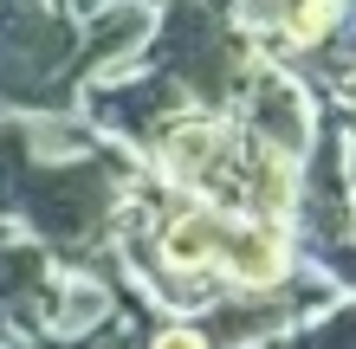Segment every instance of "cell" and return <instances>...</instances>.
<instances>
[{"label": "cell", "mask_w": 356, "mask_h": 349, "mask_svg": "<svg viewBox=\"0 0 356 349\" xmlns=\"http://www.w3.org/2000/svg\"><path fill=\"white\" fill-rule=\"evenodd\" d=\"M136 65L162 71L201 117H234L246 85L266 65V52L240 26L234 0H162V13L149 19V46H143Z\"/></svg>", "instance_id": "6da1fadb"}, {"label": "cell", "mask_w": 356, "mask_h": 349, "mask_svg": "<svg viewBox=\"0 0 356 349\" xmlns=\"http://www.w3.org/2000/svg\"><path fill=\"white\" fill-rule=\"evenodd\" d=\"M291 239L311 265L318 253H337L356 239V201H350V142L337 123H318V142L298 162V201H291Z\"/></svg>", "instance_id": "7a4b0ae2"}, {"label": "cell", "mask_w": 356, "mask_h": 349, "mask_svg": "<svg viewBox=\"0 0 356 349\" xmlns=\"http://www.w3.org/2000/svg\"><path fill=\"white\" fill-rule=\"evenodd\" d=\"M234 123L253 142H266V149H279L285 162H305L311 155V142H318V123H324V104L311 97V85L305 78H291L285 65H259V78L246 85V97H240V110H234Z\"/></svg>", "instance_id": "3957f363"}, {"label": "cell", "mask_w": 356, "mask_h": 349, "mask_svg": "<svg viewBox=\"0 0 356 349\" xmlns=\"http://www.w3.org/2000/svg\"><path fill=\"white\" fill-rule=\"evenodd\" d=\"M305 272L298 259V239L279 220H227L220 233V253H214V284L220 291H240V298H259V291H279Z\"/></svg>", "instance_id": "277c9868"}, {"label": "cell", "mask_w": 356, "mask_h": 349, "mask_svg": "<svg viewBox=\"0 0 356 349\" xmlns=\"http://www.w3.org/2000/svg\"><path fill=\"white\" fill-rule=\"evenodd\" d=\"M279 349H356V298H337L324 304L311 323H298Z\"/></svg>", "instance_id": "5b68a950"}, {"label": "cell", "mask_w": 356, "mask_h": 349, "mask_svg": "<svg viewBox=\"0 0 356 349\" xmlns=\"http://www.w3.org/2000/svg\"><path fill=\"white\" fill-rule=\"evenodd\" d=\"M136 349H207V337H201L188 317H169V323H156V330L143 337Z\"/></svg>", "instance_id": "8992f818"}, {"label": "cell", "mask_w": 356, "mask_h": 349, "mask_svg": "<svg viewBox=\"0 0 356 349\" xmlns=\"http://www.w3.org/2000/svg\"><path fill=\"white\" fill-rule=\"evenodd\" d=\"M97 7H117V0H65V13H72V19H91ZM143 7H149V0H143Z\"/></svg>", "instance_id": "52a82bcc"}, {"label": "cell", "mask_w": 356, "mask_h": 349, "mask_svg": "<svg viewBox=\"0 0 356 349\" xmlns=\"http://www.w3.org/2000/svg\"><path fill=\"white\" fill-rule=\"evenodd\" d=\"M350 201H356V149H350Z\"/></svg>", "instance_id": "ba28073f"}]
</instances>
